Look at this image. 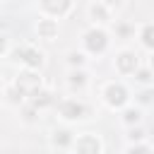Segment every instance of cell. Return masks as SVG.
<instances>
[{
  "label": "cell",
  "mask_w": 154,
  "mask_h": 154,
  "mask_svg": "<svg viewBox=\"0 0 154 154\" xmlns=\"http://www.w3.org/2000/svg\"><path fill=\"white\" fill-rule=\"evenodd\" d=\"M77 152H79V154H96V152H99V142L87 135V137L77 140Z\"/></svg>",
  "instance_id": "6da1fadb"
},
{
  "label": "cell",
  "mask_w": 154,
  "mask_h": 154,
  "mask_svg": "<svg viewBox=\"0 0 154 154\" xmlns=\"http://www.w3.org/2000/svg\"><path fill=\"white\" fill-rule=\"evenodd\" d=\"M87 46H89L91 51H101V48L106 46L103 31H89V34H87Z\"/></svg>",
  "instance_id": "7a4b0ae2"
},
{
  "label": "cell",
  "mask_w": 154,
  "mask_h": 154,
  "mask_svg": "<svg viewBox=\"0 0 154 154\" xmlns=\"http://www.w3.org/2000/svg\"><path fill=\"white\" fill-rule=\"evenodd\" d=\"M125 101V89L118 84H113V87H108V103H113V106H120Z\"/></svg>",
  "instance_id": "3957f363"
},
{
  "label": "cell",
  "mask_w": 154,
  "mask_h": 154,
  "mask_svg": "<svg viewBox=\"0 0 154 154\" xmlns=\"http://www.w3.org/2000/svg\"><path fill=\"white\" fill-rule=\"evenodd\" d=\"M17 58H24L29 65H38V63H41V55H38L36 51H31V48H22V51H17Z\"/></svg>",
  "instance_id": "277c9868"
},
{
  "label": "cell",
  "mask_w": 154,
  "mask_h": 154,
  "mask_svg": "<svg viewBox=\"0 0 154 154\" xmlns=\"http://www.w3.org/2000/svg\"><path fill=\"white\" fill-rule=\"evenodd\" d=\"M135 65H137V58H135V55H130V53H123V55L118 58V67H120V70H125V72L135 70Z\"/></svg>",
  "instance_id": "5b68a950"
},
{
  "label": "cell",
  "mask_w": 154,
  "mask_h": 154,
  "mask_svg": "<svg viewBox=\"0 0 154 154\" xmlns=\"http://www.w3.org/2000/svg\"><path fill=\"white\" fill-rule=\"evenodd\" d=\"M82 106L79 103H75V101H67V103H63V113L67 116V118H77V116H82Z\"/></svg>",
  "instance_id": "8992f818"
},
{
  "label": "cell",
  "mask_w": 154,
  "mask_h": 154,
  "mask_svg": "<svg viewBox=\"0 0 154 154\" xmlns=\"http://www.w3.org/2000/svg\"><path fill=\"white\" fill-rule=\"evenodd\" d=\"M38 84V79L34 77V75H22V84H19V91L22 89H31V87H36Z\"/></svg>",
  "instance_id": "52a82bcc"
},
{
  "label": "cell",
  "mask_w": 154,
  "mask_h": 154,
  "mask_svg": "<svg viewBox=\"0 0 154 154\" xmlns=\"http://www.w3.org/2000/svg\"><path fill=\"white\" fill-rule=\"evenodd\" d=\"M142 36H144V43L147 46H154V26H147Z\"/></svg>",
  "instance_id": "ba28073f"
},
{
  "label": "cell",
  "mask_w": 154,
  "mask_h": 154,
  "mask_svg": "<svg viewBox=\"0 0 154 154\" xmlns=\"http://www.w3.org/2000/svg\"><path fill=\"white\" fill-rule=\"evenodd\" d=\"M53 31H55V24H53V22H43V24H41V34L53 36Z\"/></svg>",
  "instance_id": "9c48e42d"
},
{
  "label": "cell",
  "mask_w": 154,
  "mask_h": 154,
  "mask_svg": "<svg viewBox=\"0 0 154 154\" xmlns=\"http://www.w3.org/2000/svg\"><path fill=\"white\" fill-rule=\"evenodd\" d=\"M46 103H51V96L48 94H36V106H46Z\"/></svg>",
  "instance_id": "30bf717a"
},
{
  "label": "cell",
  "mask_w": 154,
  "mask_h": 154,
  "mask_svg": "<svg viewBox=\"0 0 154 154\" xmlns=\"http://www.w3.org/2000/svg\"><path fill=\"white\" fill-rule=\"evenodd\" d=\"M46 7H48V10H55V12H60V10H67V2H60V5H51V2H46Z\"/></svg>",
  "instance_id": "8fae6325"
},
{
  "label": "cell",
  "mask_w": 154,
  "mask_h": 154,
  "mask_svg": "<svg viewBox=\"0 0 154 154\" xmlns=\"http://www.w3.org/2000/svg\"><path fill=\"white\" fill-rule=\"evenodd\" d=\"M55 142H60V144H67V142H70V137H67V132H58V137H55Z\"/></svg>",
  "instance_id": "7c38bea8"
},
{
  "label": "cell",
  "mask_w": 154,
  "mask_h": 154,
  "mask_svg": "<svg viewBox=\"0 0 154 154\" xmlns=\"http://www.w3.org/2000/svg\"><path fill=\"white\" fill-rule=\"evenodd\" d=\"M125 120H128V123L137 120V113H135V111H128V113H125Z\"/></svg>",
  "instance_id": "4fadbf2b"
},
{
  "label": "cell",
  "mask_w": 154,
  "mask_h": 154,
  "mask_svg": "<svg viewBox=\"0 0 154 154\" xmlns=\"http://www.w3.org/2000/svg\"><path fill=\"white\" fill-rule=\"evenodd\" d=\"M130 154H149V149H144V147H137V149H132Z\"/></svg>",
  "instance_id": "5bb4252c"
},
{
  "label": "cell",
  "mask_w": 154,
  "mask_h": 154,
  "mask_svg": "<svg viewBox=\"0 0 154 154\" xmlns=\"http://www.w3.org/2000/svg\"><path fill=\"white\" fill-rule=\"evenodd\" d=\"M2 48H5V41H2V36H0V51H2Z\"/></svg>",
  "instance_id": "9a60e30c"
}]
</instances>
